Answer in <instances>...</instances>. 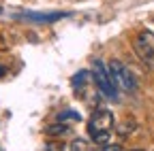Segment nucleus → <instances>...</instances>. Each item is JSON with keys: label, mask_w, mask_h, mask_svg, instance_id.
Listing matches in <instances>:
<instances>
[{"label": "nucleus", "mask_w": 154, "mask_h": 151, "mask_svg": "<svg viewBox=\"0 0 154 151\" xmlns=\"http://www.w3.org/2000/svg\"><path fill=\"white\" fill-rule=\"evenodd\" d=\"M66 132H69V126L62 123V121L47 126V134H51V136H62V134H66Z\"/></svg>", "instance_id": "6"}, {"label": "nucleus", "mask_w": 154, "mask_h": 151, "mask_svg": "<svg viewBox=\"0 0 154 151\" xmlns=\"http://www.w3.org/2000/svg\"><path fill=\"white\" fill-rule=\"evenodd\" d=\"M24 17H26V19H32V22L49 24V22H56V19H62V17H66V13H26Z\"/></svg>", "instance_id": "5"}, {"label": "nucleus", "mask_w": 154, "mask_h": 151, "mask_svg": "<svg viewBox=\"0 0 154 151\" xmlns=\"http://www.w3.org/2000/svg\"><path fill=\"white\" fill-rule=\"evenodd\" d=\"M71 151H88V143H86V141H82V138H77V141H73Z\"/></svg>", "instance_id": "8"}, {"label": "nucleus", "mask_w": 154, "mask_h": 151, "mask_svg": "<svg viewBox=\"0 0 154 151\" xmlns=\"http://www.w3.org/2000/svg\"><path fill=\"white\" fill-rule=\"evenodd\" d=\"M90 77L94 79L96 87H99V91L103 94V96H107V98H111V100L118 98V85H116V81H113V77H111L109 68H107L101 60H94V62H92V72H90Z\"/></svg>", "instance_id": "1"}, {"label": "nucleus", "mask_w": 154, "mask_h": 151, "mask_svg": "<svg viewBox=\"0 0 154 151\" xmlns=\"http://www.w3.org/2000/svg\"><path fill=\"white\" fill-rule=\"evenodd\" d=\"M82 117H79V113H77L75 109H66V111H62L60 115H58V121H79Z\"/></svg>", "instance_id": "7"}, {"label": "nucleus", "mask_w": 154, "mask_h": 151, "mask_svg": "<svg viewBox=\"0 0 154 151\" xmlns=\"http://www.w3.org/2000/svg\"><path fill=\"white\" fill-rule=\"evenodd\" d=\"M96 151H122V145H113V143H107V145H101Z\"/></svg>", "instance_id": "9"}, {"label": "nucleus", "mask_w": 154, "mask_h": 151, "mask_svg": "<svg viewBox=\"0 0 154 151\" xmlns=\"http://www.w3.org/2000/svg\"><path fill=\"white\" fill-rule=\"evenodd\" d=\"M133 47H135V53L139 55V60L143 62V66L154 70V32H150V30L139 32L135 36Z\"/></svg>", "instance_id": "2"}, {"label": "nucleus", "mask_w": 154, "mask_h": 151, "mask_svg": "<svg viewBox=\"0 0 154 151\" xmlns=\"http://www.w3.org/2000/svg\"><path fill=\"white\" fill-rule=\"evenodd\" d=\"M107 68H109V72H111V77H113L116 85H118L122 91L133 94L135 89H137V79L133 77V72L128 70L126 64H122L120 60H111Z\"/></svg>", "instance_id": "4"}, {"label": "nucleus", "mask_w": 154, "mask_h": 151, "mask_svg": "<svg viewBox=\"0 0 154 151\" xmlns=\"http://www.w3.org/2000/svg\"><path fill=\"white\" fill-rule=\"evenodd\" d=\"M113 128V115H111V111L105 109V106H99L94 113H92V117L88 121V134L90 138H96V136H101V134H109Z\"/></svg>", "instance_id": "3"}]
</instances>
